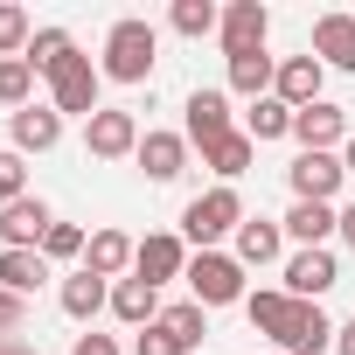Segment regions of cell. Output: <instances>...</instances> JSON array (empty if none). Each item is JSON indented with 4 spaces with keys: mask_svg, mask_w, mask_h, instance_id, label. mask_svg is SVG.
<instances>
[{
    "mask_svg": "<svg viewBox=\"0 0 355 355\" xmlns=\"http://www.w3.org/2000/svg\"><path fill=\"white\" fill-rule=\"evenodd\" d=\"M112 313H119L125 327H153L167 306H160V286H146V279H112Z\"/></svg>",
    "mask_w": 355,
    "mask_h": 355,
    "instance_id": "obj_18",
    "label": "cell"
},
{
    "mask_svg": "<svg viewBox=\"0 0 355 355\" xmlns=\"http://www.w3.org/2000/svg\"><path fill=\"white\" fill-rule=\"evenodd\" d=\"M244 313H251L258 334L279 341V355H320V348H334V320L320 313V300H293L286 286L244 293Z\"/></svg>",
    "mask_w": 355,
    "mask_h": 355,
    "instance_id": "obj_1",
    "label": "cell"
},
{
    "mask_svg": "<svg viewBox=\"0 0 355 355\" xmlns=\"http://www.w3.org/2000/svg\"><path fill=\"white\" fill-rule=\"evenodd\" d=\"M313 56L327 70H355V15H320L313 21Z\"/></svg>",
    "mask_w": 355,
    "mask_h": 355,
    "instance_id": "obj_19",
    "label": "cell"
},
{
    "mask_svg": "<svg viewBox=\"0 0 355 355\" xmlns=\"http://www.w3.org/2000/svg\"><path fill=\"white\" fill-rule=\"evenodd\" d=\"M35 28H28V8H15V0H0V63L8 56H28Z\"/></svg>",
    "mask_w": 355,
    "mask_h": 355,
    "instance_id": "obj_29",
    "label": "cell"
},
{
    "mask_svg": "<svg viewBox=\"0 0 355 355\" xmlns=\"http://www.w3.org/2000/svg\"><path fill=\"white\" fill-rule=\"evenodd\" d=\"M320 84H327V63H320V56H286V63H279L272 98H279V105H293V112H306V105H320Z\"/></svg>",
    "mask_w": 355,
    "mask_h": 355,
    "instance_id": "obj_13",
    "label": "cell"
},
{
    "mask_svg": "<svg viewBox=\"0 0 355 355\" xmlns=\"http://www.w3.org/2000/svg\"><path fill=\"white\" fill-rule=\"evenodd\" d=\"M0 105H8V112H28V105H35V63H28V56H8V63H0Z\"/></svg>",
    "mask_w": 355,
    "mask_h": 355,
    "instance_id": "obj_28",
    "label": "cell"
},
{
    "mask_svg": "<svg viewBox=\"0 0 355 355\" xmlns=\"http://www.w3.org/2000/svg\"><path fill=\"white\" fill-rule=\"evenodd\" d=\"M0 355H35V348H28V341H15V334H8V341H0Z\"/></svg>",
    "mask_w": 355,
    "mask_h": 355,
    "instance_id": "obj_39",
    "label": "cell"
},
{
    "mask_svg": "<svg viewBox=\"0 0 355 355\" xmlns=\"http://www.w3.org/2000/svg\"><path fill=\"white\" fill-rule=\"evenodd\" d=\"M21 320H28V300H15L8 286H0V341H8V334H21Z\"/></svg>",
    "mask_w": 355,
    "mask_h": 355,
    "instance_id": "obj_35",
    "label": "cell"
},
{
    "mask_svg": "<svg viewBox=\"0 0 355 355\" xmlns=\"http://www.w3.org/2000/svg\"><path fill=\"white\" fill-rule=\"evenodd\" d=\"M42 279H49V258L42 251H0V286H8L15 300L42 293Z\"/></svg>",
    "mask_w": 355,
    "mask_h": 355,
    "instance_id": "obj_25",
    "label": "cell"
},
{
    "mask_svg": "<svg viewBox=\"0 0 355 355\" xmlns=\"http://www.w3.org/2000/svg\"><path fill=\"white\" fill-rule=\"evenodd\" d=\"M70 355H119V341H112V334H77Z\"/></svg>",
    "mask_w": 355,
    "mask_h": 355,
    "instance_id": "obj_36",
    "label": "cell"
},
{
    "mask_svg": "<svg viewBox=\"0 0 355 355\" xmlns=\"http://www.w3.org/2000/svg\"><path fill=\"white\" fill-rule=\"evenodd\" d=\"M237 223H244V196H237V189H209V196H196V202L182 209V244L216 251L223 237H237Z\"/></svg>",
    "mask_w": 355,
    "mask_h": 355,
    "instance_id": "obj_3",
    "label": "cell"
},
{
    "mask_svg": "<svg viewBox=\"0 0 355 355\" xmlns=\"http://www.w3.org/2000/svg\"><path fill=\"white\" fill-rule=\"evenodd\" d=\"M132 258H139V244L125 230H91V244H84V272H98V279H125Z\"/></svg>",
    "mask_w": 355,
    "mask_h": 355,
    "instance_id": "obj_17",
    "label": "cell"
},
{
    "mask_svg": "<svg viewBox=\"0 0 355 355\" xmlns=\"http://www.w3.org/2000/svg\"><path fill=\"white\" fill-rule=\"evenodd\" d=\"M77 42H70V28H35V42H28V63H35V77H49L63 56H70Z\"/></svg>",
    "mask_w": 355,
    "mask_h": 355,
    "instance_id": "obj_30",
    "label": "cell"
},
{
    "mask_svg": "<svg viewBox=\"0 0 355 355\" xmlns=\"http://www.w3.org/2000/svg\"><path fill=\"white\" fill-rule=\"evenodd\" d=\"M182 279H189L196 306H237V300H244V265H237L230 251H196Z\"/></svg>",
    "mask_w": 355,
    "mask_h": 355,
    "instance_id": "obj_5",
    "label": "cell"
},
{
    "mask_svg": "<svg viewBox=\"0 0 355 355\" xmlns=\"http://www.w3.org/2000/svg\"><path fill=\"white\" fill-rule=\"evenodd\" d=\"M182 272H189V244L174 237V230H153V237H139L132 279H146V286H167V279H182Z\"/></svg>",
    "mask_w": 355,
    "mask_h": 355,
    "instance_id": "obj_10",
    "label": "cell"
},
{
    "mask_svg": "<svg viewBox=\"0 0 355 355\" xmlns=\"http://www.w3.org/2000/svg\"><path fill=\"white\" fill-rule=\"evenodd\" d=\"M84 153H91V160H125V153H139V119L119 112V105H105L98 119H84Z\"/></svg>",
    "mask_w": 355,
    "mask_h": 355,
    "instance_id": "obj_6",
    "label": "cell"
},
{
    "mask_svg": "<svg viewBox=\"0 0 355 355\" xmlns=\"http://www.w3.org/2000/svg\"><path fill=\"white\" fill-rule=\"evenodd\" d=\"M272 84H279V56H265V49L258 56H230V91L237 98L258 105V98H272Z\"/></svg>",
    "mask_w": 355,
    "mask_h": 355,
    "instance_id": "obj_23",
    "label": "cell"
},
{
    "mask_svg": "<svg viewBox=\"0 0 355 355\" xmlns=\"http://www.w3.org/2000/svg\"><path fill=\"white\" fill-rule=\"evenodd\" d=\"M167 21H174V35H216L223 28V8H216V0H174V8H167Z\"/></svg>",
    "mask_w": 355,
    "mask_h": 355,
    "instance_id": "obj_26",
    "label": "cell"
},
{
    "mask_svg": "<svg viewBox=\"0 0 355 355\" xmlns=\"http://www.w3.org/2000/svg\"><path fill=\"white\" fill-rule=\"evenodd\" d=\"M49 202L42 196H21V202H8L0 209V244L8 251H42V237H49Z\"/></svg>",
    "mask_w": 355,
    "mask_h": 355,
    "instance_id": "obj_11",
    "label": "cell"
},
{
    "mask_svg": "<svg viewBox=\"0 0 355 355\" xmlns=\"http://www.w3.org/2000/svg\"><path fill=\"white\" fill-rule=\"evenodd\" d=\"M327 286H341V265H334V251L320 244V251H293L286 258V293L293 300H320Z\"/></svg>",
    "mask_w": 355,
    "mask_h": 355,
    "instance_id": "obj_14",
    "label": "cell"
},
{
    "mask_svg": "<svg viewBox=\"0 0 355 355\" xmlns=\"http://www.w3.org/2000/svg\"><path fill=\"white\" fill-rule=\"evenodd\" d=\"M341 167H348V174H355V139H348V153H341Z\"/></svg>",
    "mask_w": 355,
    "mask_h": 355,
    "instance_id": "obj_40",
    "label": "cell"
},
{
    "mask_svg": "<svg viewBox=\"0 0 355 355\" xmlns=\"http://www.w3.org/2000/svg\"><path fill=\"white\" fill-rule=\"evenodd\" d=\"M132 355H189V348H182V334H174L167 320H153V327H139V341H132Z\"/></svg>",
    "mask_w": 355,
    "mask_h": 355,
    "instance_id": "obj_32",
    "label": "cell"
},
{
    "mask_svg": "<svg viewBox=\"0 0 355 355\" xmlns=\"http://www.w3.org/2000/svg\"><path fill=\"white\" fill-rule=\"evenodd\" d=\"M153 49H160V35H153V21H139V15H125V21H112V35H105V77L112 84H146L153 77Z\"/></svg>",
    "mask_w": 355,
    "mask_h": 355,
    "instance_id": "obj_2",
    "label": "cell"
},
{
    "mask_svg": "<svg viewBox=\"0 0 355 355\" xmlns=\"http://www.w3.org/2000/svg\"><path fill=\"white\" fill-rule=\"evenodd\" d=\"M98 306H112V279L70 272V279H63V313H70V320H98Z\"/></svg>",
    "mask_w": 355,
    "mask_h": 355,
    "instance_id": "obj_24",
    "label": "cell"
},
{
    "mask_svg": "<svg viewBox=\"0 0 355 355\" xmlns=\"http://www.w3.org/2000/svg\"><path fill=\"white\" fill-rule=\"evenodd\" d=\"M209 306H196V300H182V306H167L160 320L174 327V334H182V348H202V334H209V320H202Z\"/></svg>",
    "mask_w": 355,
    "mask_h": 355,
    "instance_id": "obj_31",
    "label": "cell"
},
{
    "mask_svg": "<svg viewBox=\"0 0 355 355\" xmlns=\"http://www.w3.org/2000/svg\"><path fill=\"white\" fill-rule=\"evenodd\" d=\"M279 251H286V223H265V216H258V223H251V216L237 223V251H230L237 265H272Z\"/></svg>",
    "mask_w": 355,
    "mask_h": 355,
    "instance_id": "obj_21",
    "label": "cell"
},
{
    "mask_svg": "<svg viewBox=\"0 0 355 355\" xmlns=\"http://www.w3.org/2000/svg\"><path fill=\"white\" fill-rule=\"evenodd\" d=\"M98 84H105V70L84 56V49H70L56 70H49V105L63 112V119H98L105 105H98Z\"/></svg>",
    "mask_w": 355,
    "mask_h": 355,
    "instance_id": "obj_4",
    "label": "cell"
},
{
    "mask_svg": "<svg viewBox=\"0 0 355 355\" xmlns=\"http://www.w3.org/2000/svg\"><path fill=\"white\" fill-rule=\"evenodd\" d=\"M286 182H293L300 202H334V189L348 182V167H341V153H300L286 167Z\"/></svg>",
    "mask_w": 355,
    "mask_h": 355,
    "instance_id": "obj_9",
    "label": "cell"
},
{
    "mask_svg": "<svg viewBox=\"0 0 355 355\" xmlns=\"http://www.w3.org/2000/svg\"><path fill=\"white\" fill-rule=\"evenodd\" d=\"M237 125H230V91H189V125H182V139L189 146H216V139H230Z\"/></svg>",
    "mask_w": 355,
    "mask_h": 355,
    "instance_id": "obj_8",
    "label": "cell"
},
{
    "mask_svg": "<svg viewBox=\"0 0 355 355\" xmlns=\"http://www.w3.org/2000/svg\"><path fill=\"white\" fill-rule=\"evenodd\" d=\"M139 174H146V182H174V174H182L189 167V139L182 132H139Z\"/></svg>",
    "mask_w": 355,
    "mask_h": 355,
    "instance_id": "obj_15",
    "label": "cell"
},
{
    "mask_svg": "<svg viewBox=\"0 0 355 355\" xmlns=\"http://www.w3.org/2000/svg\"><path fill=\"white\" fill-rule=\"evenodd\" d=\"M293 139H300V153H334V146L348 139V112L320 98V105L293 112Z\"/></svg>",
    "mask_w": 355,
    "mask_h": 355,
    "instance_id": "obj_12",
    "label": "cell"
},
{
    "mask_svg": "<svg viewBox=\"0 0 355 355\" xmlns=\"http://www.w3.org/2000/svg\"><path fill=\"white\" fill-rule=\"evenodd\" d=\"M216 35H223V56H258L265 35H272V8H265V0H230Z\"/></svg>",
    "mask_w": 355,
    "mask_h": 355,
    "instance_id": "obj_7",
    "label": "cell"
},
{
    "mask_svg": "<svg viewBox=\"0 0 355 355\" xmlns=\"http://www.w3.org/2000/svg\"><path fill=\"white\" fill-rule=\"evenodd\" d=\"M8 132H15V153H49L63 139V112L56 105H28V112L8 119Z\"/></svg>",
    "mask_w": 355,
    "mask_h": 355,
    "instance_id": "obj_16",
    "label": "cell"
},
{
    "mask_svg": "<svg viewBox=\"0 0 355 355\" xmlns=\"http://www.w3.org/2000/svg\"><path fill=\"white\" fill-rule=\"evenodd\" d=\"M84 244H91V237H84L77 223H49V237H42V258H84Z\"/></svg>",
    "mask_w": 355,
    "mask_h": 355,
    "instance_id": "obj_34",
    "label": "cell"
},
{
    "mask_svg": "<svg viewBox=\"0 0 355 355\" xmlns=\"http://www.w3.org/2000/svg\"><path fill=\"white\" fill-rule=\"evenodd\" d=\"M244 132H251V146H265V139H286V132H293V105H279V98H258V105L244 112Z\"/></svg>",
    "mask_w": 355,
    "mask_h": 355,
    "instance_id": "obj_27",
    "label": "cell"
},
{
    "mask_svg": "<svg viewBox=\"0 0 355 355\" xmlns=\"http://www.w3.org/2000/svg\"><path fill=\"white\" fill-rule=\"evenodd\" d=\"M334 230H341L334 202H293V216H286V237H300V251H320Z\"/></svg>",
    "mask_w": 355,
    "mask_h": 355,
    "instance_id": "obj_20",
    "label": "cell"
},
{
    "mask_svg": "<svg viewBox=\"0 0 355 355\" xmlns=\"http://www.w3.org/2000/svg\"><path fill=\"white\" fill-rule=\"evenodd\" d=\"M21 196H28V167H21V153L8 146V153H0V209L21 202Z\"/></svg>",
    "mask_w": 355,
    "mask_h": 355,
    "instance_id": "obj_33",
    "label": "cell"
},
{
    "mask_svg": "<svg viewBox=\"0 0 355 355\" xmlns=\"http://www.w3.org/2000/svg\"><path fill=\"white\" fill-rule=\"evenodd\" d=\"M334 237H341V244H348V251H355V202H348V209H341V230H334Z\"/></svg>",
    "mask_w": 355,
    "mask_h": 355,
    "instance_id": "obj_38",
    "label": "cell"
},
{
    "mask_svg": "<svg viewBox=\"0 0 355 355\" xmlns=\"http://www.w3.org/2000/svg\"><path fill=\"white\" fill-rule=\"evenodd\" d=\"M334 355H355V320H341V327H334Z\"/></svg>",
    "mask_w": 355,
    "mask_h": 355,
    "instance_id": "obj_37",
    "label": "cell"
},
{
    "mask_svg": "<svg viewBox=\"0 0 355 355\" xmlns=\"http://www.w3.org/2000/svg\"><path fill=\"white\" fill-rule=\"evenodd\" d=\"M251 160H258V146H251V132H244V125H237L230 139H216V146H202V167L216 174V182H223V189L237 182V174H244Z\"/></svg>",
    "mask_w": 355,
    "mask_h": 355,
    "instance_id": "obj_22",
    "label": "cell"
}]
</instances>
